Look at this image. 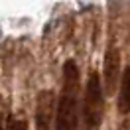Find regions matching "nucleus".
I'll list each match as a JSON object with an SVG mask.
<instances>
[{
  "instance_id": "f257e3e1",
  "label": "nucleus",
  "mask_w": 130,
  "mask_h": 130,
  "mask_svg": "<svg viewBox=\"0 0 130 130\" xmlns=\"http://www.w3.org/2000/svg\"><path fill=\"white\" fill-rule=\"evenodd\" d=\"M79 67L73 59H67L63 65V89L55 106V130H75L79 118Z\"/></svg>"
},
{
  "instance_id": "f03ea898",
  "label": "nucleus",
  "mask_w": 130,
  "mask_h": 130,
  "mask_svg": "<svg viewBox=\"0 0 130 130\" xmlns=\"http://www.w3.org/2000/svg\"><path fill=\"white\" fill-rule=\"evenodd\" d=\"M103 112H105L103 81H101V75L97 71H91L87 85H85V99H83V116H85L87 128L89 130L97 128L103 120Z\"/></svg>"
},
{
  "instance_id": "7ed1b4c3",
  "label": "nucleus",
  "mask_w": 130,
  "mask_h": 130,
  "mask_svg": "<svg viewBox=\"0 0 130 130\" xmlns=\"http://www.w3.org/2000/svg\"><path fill=\"white\" fill-rule=\"evenodd\" d=\"M118 75H120V53L116 47H108L105 53V65H103V85L108 95L116 91Z\"/></svg>"
},
{
  "instance_id": "20e7f679",
  "label": "nucleus",
  "mask_w": 130,
  "mask_h": 130,
  "mask_svg": "<svg viewBox=\"0 0 130 130\" xmlns=\"http://www.w3.org/2000/svg\"><path fill=\"white\" fill-rule=\"evenodd\" d=\"M51 101L53 95L49 91H41L36 106V130H51Z\"/></svg>"
},
{
  "instance_id": "39448f33",
  "label": "nucleus",
  "mask_w": 130,
  "mask_h": 130,
  "mask_svg": "<svg viewBox=\"0 0 130 130\" xmlns=\"http://www.w3.org/2000/svg\"><path fill=\"white\" fill-rule=\"evenodd\" d=\"M118 110L120 112H130V63L124 69L120 81V91H118Z\"/></svg>"
},
{
  "instance_id": "423d86ee",
  "label": "nucleus",
  "mask_w": 130,
  "mask_h": 130,
  "mask_svg": "<svg viewBox=\"0 0 130 130\" xmlns=\"http://www.w3.org/2000/svg\"><path fill=\"white\" fill-rule=\"evenodd\" d=\"M8 130H28V124L24 120H10Z\"/></svg>"
}]
</instances>
